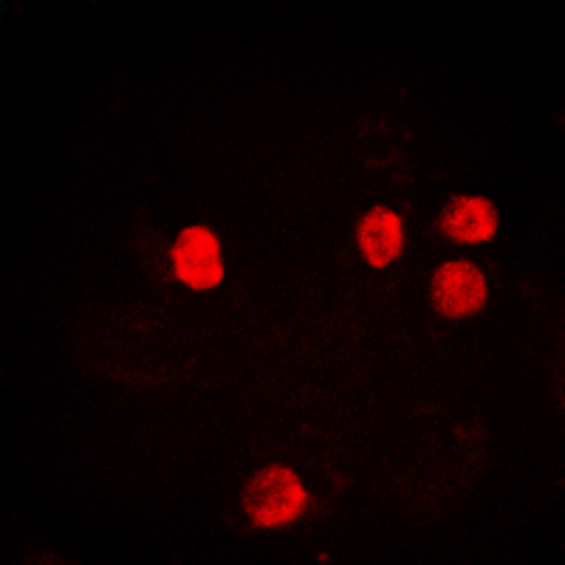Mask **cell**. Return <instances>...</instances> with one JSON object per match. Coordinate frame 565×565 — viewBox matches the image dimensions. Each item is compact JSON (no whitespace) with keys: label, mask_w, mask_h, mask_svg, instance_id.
Listing matches in <instances>:
<instances>
[{"label":"cell","mask_w":565,"mask_h":565,"mask_svg":"<svg viewBox=\"0 0 565 565\" xmlns=\"http://www.w3.org/2000/svg\"><path fill=\"white\" fill-rule=\"evenodd\" d=\"M353 244H356V252H360L367 269L387 271L405 255V218L387 204L367 206L353 226Z\"/></svg>","instance_id":"277c9868"},{"label":"cell","mask_w":565,"mask_h":565,"mask_svg":"<svg viewBox=\"0 0 565 565\" xmlns=\"http://www.w3.org/2000/svg\"><path fill=\"white\" fill-rule=\"evenodd\" d=\"M170 275L195 295L221 289L226 280V264L218 232L206 224H190L179 230L170 246Z\"/></svg>","instance_id":"7a4b0ae2"},{"label":"cell","mask_w":565,"mask_h":565,"mask_svg":"<svg viewBox=\"0 0 565 565\" xmlns=\"http://www.w3.org/2000/svg\"><path fill=\"white\" fill-rule=\"evenodd\" d=\"M438 232L450 244L487 246L501 232V215L487 195H456L438 215Z\"/></svg>","instance_id":"5b68a950"},{"label":"cell","mask_w":565,"mask_h":565,"mask_svg":"<svg viewBox=\"0 0 565 565\" xmlns=\"http://www.w3.org/2000/svg\"><path fill=\"white\" fill-rule=\"evenodd\" d=\"M430 302L444 320H472L489 306L487 275L469 260H441L430 275Z\"/></svg>","instance_id":"3957f363"},{"label":"cell","mask_w":565,"mask_h":565,"mask_svg":"<svg viewBox=\"0 0 565 565\" xmlns=\"http://www.w3.org/2000/svg\"><path fill=\"white\" fill-rule=\"evenodd\" d=\"M309 507V487L302 483L300 472L286 463H266L255 469L241 492V509L246 521L260 532L295 526L306 518Z\"/></svg>","instance_id":"6da1fadb"}]
</instances>
